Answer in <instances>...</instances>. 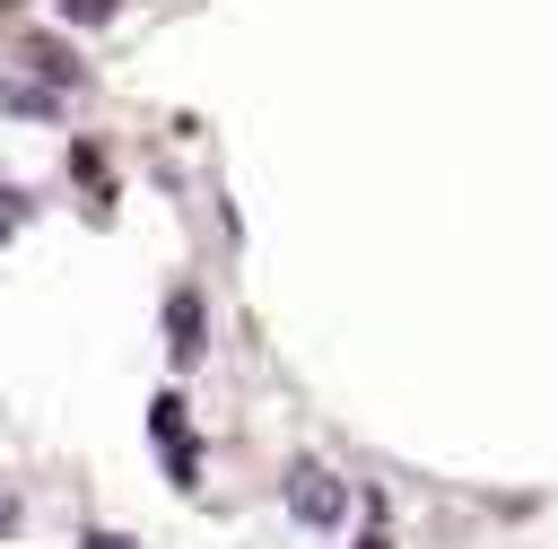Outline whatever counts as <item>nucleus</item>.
<instances>
[{
	"label": "nucleus",
	"mask_w": 558,
	"mask_h": 549,
	"mask_svg": "<svg viewBox=\"0 0 558 549\" xmlns=\"http://www.w3.org/2000/svg\"><path fill=\"white\" fill-rule=\"evenodd\" d=\"M288 514L314 523V532H331V523L349 514V488H340L323 462H296V471H288Z\"/></svg>",
	"instance_id": "nucleus-1"
},
{
	"label": "nucleus",
	"mask_w": 558,
	"mask_h": 549,
	"mask_svg": "<svg viewBox=\"0 0 558 549\" xmlns=\"http://www.w3.org/2000/svg\"><path fill=\"white\" fill-rule=\"evenodd\" d=\"M201 349H209V340H201V288H174V296H166V357L192 366Z\"/></svg>",
	"instance_id": "nucleus-2"
},
{
	"label": "nucleus",
	"mask_w": 558,
	"mask_h": 549,
	"mask_svg": "<svg viewBox=\"0 0 558 549\" xmlns=\"http://www.w3.org/2000/svg\"><path fill=\"white\" fill-rule=\"evenodd\" d=\"M26 61H35L52 87H78V78H87V70H78V52H70V44H52V35H26Z\"/></svg>",
	"instance_id": "nucleus-3"
},
{
	"label": "nucleus",
	"mask_w": 558,
	"mask_h": 549,
	"mask_svg": "<svg viewBox=\"0 0 558 549\" xmlns=\"http://www.w3.org/2000/svg\"><path fill=\"white\" fill-rule=\"evenodd\" d=\"M148 427H157V444L174 453V444H192V418H183V392H157L148 401Z\"/></svg>",
	"instance_id": "nucleus-4"
},
{
	"label": "nucleus",
	"mask_w": 558,
	"mask_h": 549,
	"mask_svg": "<svg viewBox=\"0 0 558 549\" xmlns=\"http://www.w3.org/2000/svg\"><path fill=\"white\" fill-rule=\"evenodd\" d=\"M52 9H61V17H70V26H105V17H113V9H122V0H52Z\"/></svg>",
	"instance_id": "nucleus-5"
},
{
	"label": "nucleus",
	"mask_w": 558,
	"mask_h": 549,
	"mask_svg": "<svg viewBox=\"0 0 558 549\" xmlns=\"http://www.w3.org/2000/svg\"><path fill=\"white\" fill-rule=\"evenodd\" d=\"M17 218H26V200H17V192H0V235H9Z\"/></svg>",
	"instance_id": "nucleus-6"
},
{
	"label": "nucleus",
	"mask_w": 558,
	"mask_h": 549,
	"mask_svg": "<svg viewBox=\"0 0 558 549\" xmlns=\"http://www.w3.org/2000/svg\"><path fill=\"white\" fill-rule=\"evenodd\" d=\"M78 549H131V540H122V532H87Z\"/></svg>",
	"instance_id": "nucleus-7"
},
{
	"label": "nucleus",
	"mask_w": 558,
	"mask_h": 549,
	"mask_svg": "<svg viewBox=\"0 0 558 549\" xmlns=\"http://www.w3.org/2000/svg\"><path fill=\"white\" fill-rule=\"evenodd\" d=\"M9 532H17V505H9V497H0V540H9Z\"/></svg>",
	"instance_id": "nucleus-8"
},
{
	"label": "nucleus",
	"mask_w": 558,
	"mask_h": 549,
	"mask_svg": "<svg viewBox=\"0 0 558 549\" xmlns=\"http://www.w3.org/2000/svg\"><path fill=\"white\" fill-rule=\"evenodd\" d=\"M357 549H392V540H384V532H366V540H357Z\"/></svg>",
	"instance_id": "nucleus-9"
}]
</instances>
